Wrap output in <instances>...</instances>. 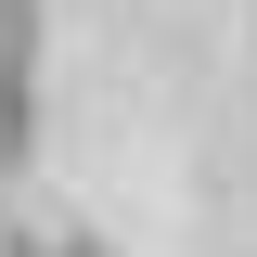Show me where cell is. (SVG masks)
<instances>
[{"instance_id":"6da1fadb","label":"cell","mask_w":257,"mask_h":257,"mask_svg":"<svg viewBox=\"0 0 257 257\" xmlns=\"http://www.w3.org/2000/svg\"><path fill=\"white\" fill-rule=\"evenodd\" d=\"M39 155V52H0V193L26 180Z\"/></svg>"}]
</instances>
